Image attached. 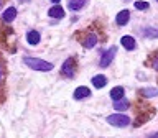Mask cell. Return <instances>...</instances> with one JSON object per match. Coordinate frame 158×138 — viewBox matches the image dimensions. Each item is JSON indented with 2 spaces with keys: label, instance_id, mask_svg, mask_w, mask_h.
Listing matches in <instances>:
<instances>
[{
  "label": "cell",
  "instance_id": "23",
  "mask_svg": "<svg viewBox=\"0 0 158 138\" xmlns=\"http://www.w3.org/2000/svg\"><path fill=\"white\" fill-rule=\"evenodd\" d=\"M51 2H53V3H59V0H51Z\"/></svg>",
  "mask_w": 158,
  "mask_h": 138
},
{
  "label": "cell",
  "instance_id": "20",
  "mask_svg": "<svg viewBox=\"0 0 158 138\" xmlns=\"http://www.w3.org/2000/svg\"><path fill=\"white\" fill-rule=\"evenodd\" d=\"M3 82H5V67L0 64V94L3 95Z\"/></svg>",
  "mask_w": 158,
  "mask_h": 138
},
{
  "label": "cell",
  "instance_id": "7",
  "mask_svg": "<svg viewBox=\"0 0 158 138\" xmlns=\"http://www.w3.org/2000/svg\"><path fill=\"white\" fill-rule=\"evenodd\" d=\"M89 95H91V91H89V87H86V86H79L76 91H74V94H73V97L76 99V100L86 99V97H89Z\"/></svg>",
  "mask_w": 158,
  "mask_h": 138
},
{
  "label": "cell",
  "instance_id": "6",
  "mask_svg": "<svg viewBox=\"0 0 158 138\" xmlns=\"http://www.w3.org/2000/svg\"><path fill=\"white\" fill-rule=\"evenodd\" d=\"M97 41H99V38H97V34H96V33H89L84 39H81L82 46H84V48H87V49L94 48V46L97 44Z\"/></svg>",
  "mask_w": 158,
  "mask_h": 138
},
{
  "label": "cell",
  "instance_id": "2",
  "mask_svg": "<svg viewBox=\"0 0 158 138\" xmlns=\"http://www.w3.org/2000/svg\"><path fill=\"white\" fill-rule=\"evenodd\" d=\"M23 63L27 64L30 69H35V71H43V72H46V71H51V69H53V64H51V63L43 61V59H40V58L25 56V58H23Z\"/></svg>",
  "mask_w": 158,
  "mask_h": 138
},
{
  "label": "cell",
  "instance_id": "11",
  "mask_svg": "<svg viewBox=\"0 0 158 138\" xmlns=\"http://www.w3.org/2000/svg\"><path fill=\"white\" fill-rule=\"evenodd\" d=\"M48 15L51 18H63L64 17V10L59 7V5H54V7H51L48 10Z\"/></svg>",
  "mask_w": 158,
  "mask_h": 138
},
{
  "label": "cell",
  "instance_id": "16",
  "mask_svg": "<svg viewBox=\"0 0 158 138\" xmlns=\"http://www.w3.org/2000/svg\"><path fill=\"white\" fill-rule=\"evenodd\" d=\"M147 66H150L152 69L158 71V51H155L153 54H150V56L147 58Z\"/></svg>",
  "mask_w": 158,
  "mask_h": 138
},
{
  "label": "cell",
  "instance_id": "24",
  "mask_svg": "<svg viewBox=\"0 0 158 138\" xmlns=\"http://www.w3.org/2000/svg\"><path fill=\"white\" fill-rule=\"evenodd\" d=\"M156 2H158V0H156Z\"/></svg>",
  "mask_w": 158,
  "mask_h": 138
},
{
  "label": "cell",
  "instance_id": "22",
  "mask_svg": "<svg viewBox=\"0 0 158 138\" xmlns=\"http://www.w3.org/2000/svg\"><path fill=\"white\" fill-rule=\"evenodd\" d=\"M150 138H158V132L155 133V135H153V136H150Z\"/></svg>",
  "mask_w": 158,
  "mask_h": 138
},
{
  "label": "cell",
  "instance_id": "18",
  "mask_svg": "<svg viewBox=\"0 0 158 138\" xmlns=\"http://www.w3.org/2000/svg\"><path fill=\"white\" fill-rule=\"evenodd\" d=\"M128 107H130V104H128V100H123V99H120V100H117L115 104H114V108H115L117 112L127 110Z\"/></svg>",
  "mask_w": 158,
  "mask_h": 138
},
{
  "label": "cell",
  "instance_id": "10",
  "mask_svg": "<svg viewBox=\"0 0 158 138\" xmlns=\"http://www.w3.org/2000/svg\"><path fill=\"white\" fill-rule=\"evenodd\" d=\"M128 20H130V12H128V10H122V12H118V13H117V18H115L117 25L123 26V25H127V23H128Z\"/></svg>",
  "mask_w": 158,
  "mask_h": 138
},
{
  "label": "cell",
  "instance_id": "15",
  "mask_svg": "<svg viewBox=\"0 0 158 138\" xmlns=\"http://www.w3.org/2000/svg\"><path fill=\"white\" fill-rule=\"evenodd\" d=\"M27 39L30 44H38L40 39H41V36H40V33L36 31V30H30L28 34H27Z\"/></svg>",
  "mask_w": 158,
  "mask_h": 138
},
{
  "label": "cell",
  "instance_id": "12",
  "mask_svg": "<svg viewBox=\"0 0 158 138\" xmlns=\"http://www.w3.org/2000/svg\"><path fill=\"white\" fill-rule=\"evenodd\" d=\"M123 94H125L123 87L117 86V87H114L112 91H110V97H112V100H114V102H117V100H120V99H123Z\"/></svg>",
  "mask_w": 158,
  "mask_h": 138
},
{
  "label": "cell",
  "instance_id": "5",
  "mask_svg": "<svg viewBox=\"0 0 158 138\" xmlns=\"http://www.w3.org/2000/svg\"><path fill=\"white\" fill-rule=\"evenodd\" d=\"M115 53H117V48H115V46H112V48H109L107 51H104L102 58H101V63H99V66H101V67H107L109 64L112 63V59L115 58Z\"/></svg>",
  "mask_w": 158,
  "mask_h": 138
},
{
  "label": "cell",
  "instance_id": "3",
  "mask_svg": "<svg viewBox=\"0 0 158 138\" xmlns=\"http://www.w3.org/2000/svg\"><path fill=\"white\" fill-rule=\"evenodd\" d=\"M76 66H77L76 58H68L61 66V74L68 79H73L74 74H76Z\"/></svg>",
  "mask_w": 158,
  "mask_h": 138
},
{
  "label": "cell",
  "instance_id": "13",
  "mask_svg": "<svg viewBox=\"0 0 158 138\" xmlns=\"http://www.w3.org/2000/svg\"><path fill=\"white\" fill-rule=\"evenodd\" d=\"M140 97H158V89H152V87H145L138 91Z\"/></svg>",
  "mask_w": 158,
  "mask_h": 138
},
{
  "label": "cell",
  "instance_id": "17",
  "mask_svg": "<svg viewBox=\"0 0 158 138\" xmlns=\"http://www.w3.org/2000/svg\"><path fill=\"white\" fill-rule=\"evenodd\" d=\"M84 5H86V0H69L68 7L69 10H73V12H77V10H81Z\"/></svg>",
  "mask_w": 158,
  "mask_h": 138
},
{
  "label": "cell",
  "instance_id": "21",
  "mask_svg": "<svg viewBox=\"0 0 158 138\" xmlns=\"http://www.w3.org/2000/svg\"><path fill=\"white\" fill-rule=\"evenodd\" d=\"M150 5H148V2H135V8L137 10H147Z\"/></svg>",
  "mask_w": 158,
  "mask_h": 138
},
{
  "label": "cell",
  "instance_id": "9",
  "mask_svg": "<svg viewBox=\"0 0 158 138\" xmlns=\"http://www.w3.org/2000/svg\"><path fill=\"white\" fill-rule=\"evenodd\" d=\"M2 18H3V22H5V23H12L13 20L17 18V8H13V7H8V8L3 12Z\"/></svg>",
  "mask_w": 158,
  "mask_h": 138
},
{
  "label": "cell",
  "instance_id": "14",
  "mask_svg": "<svg viewBox=\"0 0 158 138\" xmlns=\"http://www.w3.org/2000/svg\"><path fill=\"white\" fill-rule=\"evenodd\" d=\"M92 84H94V87L102 89V87H106V84H107V77L102 76V74H99V76H94V77H92Z\"/></svg>",
  "mask_w": 158,
  "mask_h": 138
},
{
  "label": "cell",
  "instance_id": "1",
  "mask_svg": "<svg viewBox=\"0 0 158 138\" xmlns=\"http://www.w3.org/2000/svg\"><path fill=\"white\" fill-rule=\"evenodd\" d=\"M135 112H137V120L133 123V127H140L155 115V107L148 105V104H137Z\"/></svg>",
  "mask_w": 158,
  "mask_h": 138
},
{
  "label": "cell",
  "instance_id": "8",
  "mask_svg": "<svg viewBox=\"0 0 158 138\" xmlns=\"http://www.w3.org/2000/svg\"><path fill=\"white\" fill-rule=\"evenodd\" d=\"M120 43H122V46L125 48L127 51H133V49H135V46H137V43H135V39H133V36H128V34L122 36Z\"/></svg>",
  "mask_w": 158,
  "mask_h": 138
},
{
  "label": "cell",
  "instance_id": "4",
  "mask_svg": "<svg viewBox=\"0 0 158 138\" xmlns=\"http://www.w3.org/2000/svg\"><path fill=\"white\" fill-rule=\"evenodd\" d=\"M107 123L112 127H118V128H123L130 123V118L123 113H112V115L107 117Z\"/></svg>",
  "mask_w": 158,
  "mask_h": 138
},
{
  "label": "cell",
  "instance_id": "19",
  "mask_svg": "<svg viewBox=\"0 0 158 138\" xmlns=\"http://www.w3.org/2000/svg\"><path fill=\"white\" fill-rule=\"evenodd\" d=\"M143 36H147V38H158V30L156 28H143Z\"/></svg>",
  "mask_w": 158,
  "mask_h": 138
}]
</instances>
